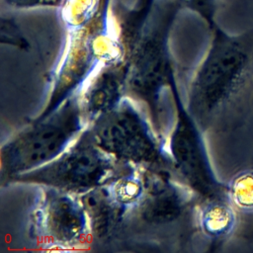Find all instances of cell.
<instances>
[{
	"instance_id": "11",
	"label": "cell",
	"mask_w": 253,
	"mask_h": 253,
	"mask_svg": "<svg viewBox=\"0 0 253 253\" xmlns=\"http://www.w3.org/2000/svg\"><path fill=\"white\" fill-rule=\"evenodd\" d=\"M235 208L228 197L201 200L197 206V229L211 244L224 241L236 225Z\"/></svg>"
},
{
	"instance_id": "5",
	"label": "cell",
	"mask_w": 253,
	"mask_h": 253,
	"mask_svg": "<svg viewBox=\"0 0 253 253\" xmlns=\"http://www.w3.org/2000/svg\"><path fill=\"white\" fill-rule=\"evenodd\" d=\"M124 165L104 151L86 127L58 157L16 177L12 183L47 186L81 196L110 182Z\"/></svg>"
},
{
	"instance_id": "2",
	"label": "cell",
	"mask_w": 253,
	"mask_h": 253,
	"mask_svg": "<svg viewBox=\"0 0 253 253\" xmlns=\"http://www.w3.org/2000/svg\"><path fill=\"white\" fill-rule=\"evenodd\" d=\"M79 96L78 93L70 97L47 117L33 120L3 142L0 149L2 187L52 161L76 140L87 127Z\"/></svg>"
},
{
	"instance_id": "6",
	"label": "cell",
	"mask_w": 253,
	"mask_h": 253,
	"mask_svg": "<svg viewBox=\"0 0 253 253\" xmlns=\"http://www.w3.org/2000/svg\"><path fill=\"white\" fill-rule=\"evenodd\" d=\"M71 38L61 61L52 72L47 100L34 120H42L67 99L80 93L88 80L102 66L123 60V46L104 30L70 31Z\"/></svg>"
},
{
	"instance_id": "10",
	"label": "cell",
	"mask_w": 253,
	"mask_h": 253,
	"mask_svg": "<svg viewBox=\"0 0 253 253\" xmlns=\"http://www.w3.org/2000/svg\"><path fill=\"white\" fill-rule=\"evenodd\" d=\"M79 198L88 216L92 240L110 244L124 238L129 211L113 199L106 184Z\"/></svg>"
},
{
	"instance_id": "15",
	"label": "cell",
	"mask_w": 253,
	"mask_h": 253,
	"mask_svg": "<svg viewBox=\"0 0 253 253\" xmlns=\"http://www.w3.org/2000/svg\"><path fill=\"white\" fill-rule=\"evenodd\" d=\"M7 6L17 10L42 8H62L67 0H2Z\"/></svg>"
},
{
	"instance_id": "4",
	"label": "cell",
	"mask_w": 253,
	"mask_h": 253,
	"mask_svg": "<svg viewBox=\"0 0 253 253\" xmlns=\"http://www.w3.org/2000/svg\"><path fill=\"white\" fill-rule=\"evenodd\" d=\"M87 127L95 142L120 163L172 170L166 140L156 132L146 110L130 97H125Z\"/></svg>"
},
{
	"instance_id": "1",
	"label": "cell",
	"mask_w": 253,
	"mask_h": 253,
	"mask_svg": "<svg viewBox=\"0 0 253 253\" xmlns=\"http://www.w3.org/2000/svg\"><path fill=\"white\" fill-rule=\"evenodd\" d=\"M210 45L190 78L185 106L204 133L226 126L253 83V28L210 27Z\"/></svg>"
},
{
	"instance_id": "7",
	"label": "cell",
	"mask_w": 253,
	"mask_h": 253,
	"mask_svg": "<svg viewBox=\"0 0 253 253\" xmlns=\"http://www.w3.org/2000/svg\"><path fill=\"white\" fill-rule=\"evenodd\" d=\"M175 118L166 138L174 174L201 200L227 197V184L216 177L206 146L204 131L188 112L176 80L172 85Z\"/></svg>"
},
{
	"instance_id": "14",
	"label": "cell",
	"mask_w": 253,
	"mask_h": 253,
	"mask_svg": "<svg viewBox=\"0 0 253 253\" xmlns=\"http://www.w3.org/2000/svg\"><path fill=\"white\" fill-rule=\"evenodd\" d=\"M185 6L202 18L209 28L216 22L215 16L219 0H182Z\"/></svg>"
},
{
	"instance_id": "3",
	"label": "cell",
	"mask_w": 253,
	"mask_h": 253,
	"mask_svg": "<svg viewBox=\"0 0 253 253\" xmlns=\"http://www.w3.org/2000/svg\"><path fill=\"white\" fill-rule=\"evenodd\" d=\"M145 191L130 212L124 237L149 241H170L197 229V206L194 191L172 170L142 169Z\"/></svg>"
},
{
	"instance_id": "9",
	"label": "cell",
	"mask_w": 253,
	"mask_h": 253,
	"mask_svg": "<svg viewBox=\"0 0 253 253\" xmlns=\"http://www.w3.org/2000/svg\"><path fill=\"white\" fill-rule=\"evenodd\" d=\"M79 95L82 115L88 126L127 96L126 62L122 60L102 66Z\"/></svg>"
},
{
	"instance_id": "13",
	"label": "cell",
	"mask_w": 253,
	"mask_h": 253,
	"mask_svg": "<svg viewBox=\"0 0 253 253\" xmlns=\"http://www.w3.org/2000/svg\"><path fill=\"white\" fill-rule=\"evenodd\" d=\"M0 42L2 44L14 46L22 50H28L30 43L17 23L10 18H1Z\"/></svg>"
},
{
	"instance_id": "12",
	"label": "cell",
	"mask_w": 253,
	"mask_h": 253,
	"mask_svg": "<svg viewBox=\"0 0 253 253\" xmlns=\"http://www.w3.org/2000/svg\"><path fill=\"white\" fill-rule=\"evenodd\" d=\"M227 197L235 209L253 212V170L241 171L230 179Z\"/></svg>"
},
{
	"instance_id": "8",
	"label": "cell",
	"mask_w": 253,
	"mask_h": 253,
	"mask_svg": "<svg viewBox=\"0 0 253 253\" xmlns=\"http://www.w3.org/2000/svg\"><path fill=\"white\" fill-rule=\"evenodd\" d=\"M40 190L30 218L31 236L36 244L46 251L87 248L92 234L79 196L47 186H40Z\"/></svg>"
}]
</instances>
